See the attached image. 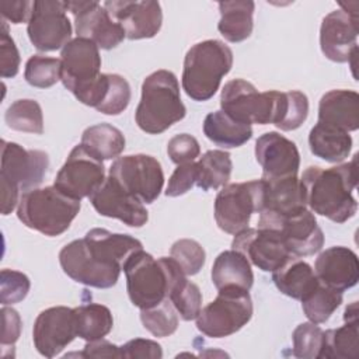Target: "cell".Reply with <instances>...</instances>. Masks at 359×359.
<instances>
[{
    "instance_id": "cell-1",
    "label": "cell",
    "mask_w": 359,
    "mask_h": 359,
    "mask_svg": "<svg viewBox=\"0 0 359 359\" xmlns=\"http://www.w3.org/2000/svg\"><path fill=\"white\" fill-rule=\"evenodd\" d=\"M356 157L331 168L311 165L303 171L300 182L311 212L334 223H345L355 216L358 202L352 192L358 181Z\"/></svg>"
},
{
    "instance_id": "cell-2",
    "label": "cell",
    "mask_w": 359,
    "mask_h": 359,
    "mask_svg": "<svg viewBox=\"0 0 359 359\" xmlns=\"http://www.w3.org/2000/svg\"><path fill=\"white\" fill-rule=\"evenodd\" d=\"M185 115L187 108L181 101L180 84L172 72L161 69L143 80L142 97L135 112V121L143 132L163 133Z\"/></svg>"
},
{
    "instance_id": "cell-3",
    "label": "cell",
    "mask_w": 359,
    "mask_h": 359,
    "mask_svg": "<svg viewBox=\"0 0 359 359\" xmlns=\"http://www.w3.org/2000/svg\"><path fill=\"white\" fill-rule=\"evenodd\" d=\"M233 52L219 39L195 43L187 52L182 69V88L195 101L210 100L222 79L231 70Z\"/></svg>"
},
{
    "instance_id": "cell-4",
    "label": "cell",
    "mask_w": 359,
    "mask_h": 359,
    "mask_svg": "<svg viewBox=\"0 0 359 359\" xmlns=\"http://www.w3.org/2000/svg\"><path fill=\"white\" fill-rule=\"evenodd\" d=\"M80 212V201L67 196L55 185L21 194L17 217L28 229L48 237L63 234Z\"/></svg>"
},
{
    "instance_id": "cell-5",
    "label": "cell",
    "mask_w": 359,
    "mask_h": 359,
    "mask_svg": "<svg viewBox=\"0 0 359 359\" xmlns=\"http://www.w3.org/2000/svg\"><path fill=\"white\" fill-rule=\"evenodd\" d=\"M122 271L126 276L128 296L133 306L143 310L168 299L170 279L163 257L156 259L142 248L128 258Z\"/></svg>"
},
{
    "instance_id": "cell-6",
    "label": "cell",
    "mask_w": 359,
    "mask_h": 359,
    "mask_svg": "<svg viewBox=\"0 0 359 359\" xmlns=\"http://www.w3.org/2000/svg\"><path fill=\"white\" fill-rule=\"evenodd\" d=\"M280 91L259 93L254 84L234 79L224 84L220 94V108L237 122L245 125L275 123Z\"/></svg>"
},
{
    "instance_id": "cell-7",
    "label": "cell",
    "mask_w": 359,
    "mask_h": 359,
    "mask_svg": "<svg viewBox=\"0 0 359 359\" xmlns=\"http://www.w3.org/2000/svg\"><path fill=\"white\" fill-rule=\"evenodd\" d=\"M264 180L226 184L215 199V220L220 230L237 234L248 227L252 213L264 208Z\"/></svg>"
},
{
    "instance_id": "cell-8",
    "label": "cell",
    "mask_w": 359,
    "mask_h": 359,
    "mask_svg": "<svg viewBox=\"0 0 359 359\" xmlns=\"http://www.w3.org/2000/svg\"><path fill=\"white\" fill-rule=\"evenodd\" d=\"M252 317V300L248 290L222 289L196 320V328L209 338H224L240 331Z\"/></svg>"
},
{
    "instance_id": "cell-9",
    "label": "cell",
    "mask_w": 359,
    "mask_h": 359,
    "mask_svg": "<svg viewBox=\"0 0 359 359\" xmlns=\"http://www.w3.org/2000/svg\"><path fill=\"white\" fill-rule=\"evenodd\" d=\"M63 86L86 105L87 98L101 76L100 48L87 38L76 36L60 52Z\"/></svg>"
},
{
    "instance_id": "cell-10",
    "label": "cell",
    "mask_w": 359,
    "mask_h": 359,
    "mask_svg": "<svg viewBox=\"0 0 359 359\" xmlns=\"http://www.w3.org/2000/svg\"><path fill=\"white\" fill-rule=\"evenodd\" d=\"M109 177L142 203H153L164 185L160 161L142 153L115 158L109 167Z\"/></svg>"
},
{
    "instance_id": "cell-11",
    "label": "cell",
    "mask_w": 359,
    "mask_h": 359,
    "mask_svg": "<svg viewBox=\"0 0 359 359\" xmlns=\"http://www.w3.org/2000/svg\"><path fill=\"white\" fill-rule=\"evenodd\" d=\"M258 227L279 231L293 257L313 255L318 252L324 244V233L314 213L307 208L283 216L261 212Z\"/></svg>"
},
{
    "instance_id": "cell-12",
    "label": "cell",
    "mask_w": 359,
    "mask_h": 359,
    "mask_svg": "<svg viewBox=\"0 0 359 359\" xmlns=\"http://www.w3.org/2000/svg\"><path fill=\"white\" fill-rule=\"evenodd\" d=\"M65 1L35 0L27 22V34L35 49L53 52L72 41V22L66 14Z\"/></svg>"
},
{
    "instance_id": "cell-13",
    "label": "cell",
    "mask_w": 359,
    "mask_h": 359,
    "mask_svg": "<svg viewBox=\"0 0 359 359\" xmlns=\"http://www.w3.org/2000/svg\"><path fill=\"white\" fill-rule=\"evenodd\" d=\"M105 181L101 160L90 154L81 144L72 149L65 164L56 174L53 185L70 198H90Z\"/></svg>"
},
{
    "instance_id": "cell-14",
    "label": "cell",
    "mask_w": 359,
    "mask_h": 359,
    "mask_svg": "<svg viewBox=\"0 0 359 359\" xmlns=\"http://www.w3.org/2000/svg\"><path fill=\"white\" fill-rule=\"evenodd\" d=\"M323 18L320 27V48L323 55L331 62L345 63L358 55V8L349 10L339 4Z\"/></svg>"
},
{
    "instance_id": "cell-15",
    "label": "cell",
    "mask_w": 359,
    "mask_h": 359,
    "mask_svg": "<svg viewBox=\"0 0 359 359\" xmlns=\"http://www.w3.org/2000/svg\"><path fill=\"white\" fill-rule=\"evenodd\" d=\"M49 167V157L42 150L25 149L14 142L1 140L0 180L27 192L38 188Z\"/></svg>"
},
{
    "instance_id": "cell-16",
    "label": "cell",
    "mask_w": 359,
    "mask_h": 359,
    "mask_svg": "<svg viewBox=\"0 0 359 359\" xmlns=\"http://www.w3.org/2000/svg\"><path fill=\"white\" fill-rule=\"evenodd\" d=\"M77 337L74 309L53 306L42 310L35 318L32 341L45 358L57 356Z\"/></svg>"
},
{
    "instance_id": "cell-17",
    "label": "cell",
    "mask_w": 359,
    "mask_h": 359,
    "mask_svg": "<svg viewBox=\"0 0 359 359\" xmlns=\"http://www.w3.org/2000/svg\"><path fill=\"white\" fill-rule=\"evenodd\" d=\"M231 248L264 272H273L292 257L279 231L264 227H247L234 234Z\"/></svg>"
},
{
    "instance_id": "cell-18",
    "label": "cell",
    "mask_w": 359,
    "mask_h": 359,
    "mask_svg": "<svg viewBox=\"0 0 359 359\" xmlns=\"http://www.w3.org/2000/svg\"><path fill=\"white\" fill-rule=\"evenodd\" d=\"M66 10L74 15L77 36L91 39L101 49L116 48L126 36L98 1H65Z\"/></svg>"
},
{
    "instance_id": "cell-19",
    "label": "cell",
    "mask_w": 359,
    "mask_h": 359,
    "mask_svg": "<svg viewBox=\"0 0 359 359\" xmlns=\"http://www.w3.org/2000/svg\"><path fill=\"white\" fill-rule=\"evenodd\" d=\"M59 262L63 272L74 282L97 289L115 286L121 275V271L109 268L94 258L84 238H77L66 244L59 252Z\"/></svg>"
},
{
    "instance_id": "cell-20",
    "label": "cell",
    "mask_w": 359,
    "mask_h": 359,
    "mask_svg": "<svg viewBox=\"0 0 359 359\" xmlns=\"http://www.w3.org/2000/svg\"><path fill=\"white\" fill-rule=\"evenodd\" d=\"M109 17L125 31L128 39H147L158 34L163 11L158 1L108 0L104 4Z\"/></svg>"
},
{
    "instance_id": "cell-21",
    "label": "cell",
    "mask_w": 359,
    "mask_h": 359,
    "mask_svg": "<svg viewBox=\"0 0 359 359\" xmlns=\"http://www.w3.org/2000/svg\"><path fill=\"white\" fill-rule=\"evenodd\" d=\"M90 202L98 215L118 219L129 227H142L149 220V212L144 205L137 198L128 194L109 175L90 196Z\"/></svg>"
},
{
    "instance_id": "cell-22",
    "label": "cell",
    "mask_w": 359,
    "mask_h": 359,
    "mask_svg": "<svg viewBox=\"0 0 359 359\" xmlns=\"http://www.w3.org/2000/svg\"><path fill=\"white\" fill-rule=\"evenodd\" d=\"M255 158L265 180L297 175L300 167L297 146L278 132H266L257 139Z\"/></svg>"
},
{
    "instance_id": "cell-23",
    "label": "cell",
    "mask_w": 359,
    "mask_h": 359,
    "mask_svg": "<svg viewBox=\"0 0 359 359\" xmlns=\"http://www.w3.org/2000/svg\"><path fill=\"white\" fill-rule=\"evenodd\" d=\"M314 273L323 285L339 292L348 290L359 280L358 255L344 245L330 247L318 254Z\"/></svg>"
},
{
    "instance_id": "cell-24",
    "label": "cell",
    "mask_w": 359,
    "mask_h": 359,
    "mask_svg": "<svg viewBox=\"0 0 359 359\" xmlns=\"http://www.w3.org/2000/svg\"><path fill=\"white\" fill-rule=\"evenodd\" d=\"M90 252L104 265L122 271L128 258L143 248L142 243L122 233H112L107 229H91L83 237Z\"/></svg>"
},
{
    "instance_id": "cell-25",
    "label": "cell",
    "mask_w": 359,
    "mask_h": 359,
    "mask_svg": "<svg viewBox=\"0 0 359 359\" xmlns=\"http://www.w3.org/2000/svg\"><path fill=\"white\" fill-rule=\"evenodd\" d=\"M318 122L344 132L359 128V94L352 90H331L318 104Z\"/></svg>"
},
{
    "instance_id": "cell-26",
    "label": "cell",
    "mask_w": 359,
    "mask_h": 359,
    "mask_svg": "<svg viewBox=\"0 0 359 359\" xmlns=\"http://www.w3.org/2000/svg\"><path fill=\"white\" fill-rule=\"evenodd\" d=\"M168 271V300L185 321L195 320L202 310V293L196 283L189 280L180 265L170 257H163Z\"/></svg>"
},
{
    "instance_id": "cell-27",
    "label": "cell",
    "mask_w": 359,
    "mask_h": 359,
    "mask_svg": "<svg viewBox=\"0 0 359 359\" xmlns=\"http://www.w3.org/2000/svg\"><path fill=\"white\" fill-rule=\"evenodd\" d=\"M264 180V208L261 212L272 215H290L306 209L303 185L297 175L275 180Z\"/></svg>"
},
{
    "instance_id": "cell-28",
    "label": "cell",
    "mask_w": 359,
    "mask_h": 359,
    "mask_svg": "<svg viewBox=\"0 0 359 359\" xmlns=\"http://www.w3.org/2000/svg\"><path fill=\"white\" fill-rule=\"evenodd\" d=\"M344 320V325L324 331L320 359H351L358 356V302L351 303L345 309Z\"/></svg>"
},
{
    "instance_id": "cell-29",
    "label": "cell",
    "mask_w": 359,
    "mask_h": 359,
    "mask_svg": "<svg viewBox=\"0 0 359 359\" xmlns=\"http://www.w3.org/2000/svg\"><path fill=\"white\" fill-rule=\"evenodd\" d=\"M212 282L217 290L243 289L250 290L254 283V273L250 261L236 250L220 252L212 266Z\"/></svg>"
},
{
    "instance_id": "cell-30",
    "label": "cell",
    "mask_w": 359,
    "mask_h": 359,
    "mask_svg": "<svg viewBox=\"0 0 359 359\" xmlns=\"http://www.w3.org/2000/svg\"><path fill=\"white\" fill-rule=\"evenodd\" d=\"M272 280L279 292L300 302L318 285L314 269L306 261L293 255L272 272Z\"/></svg>"
},
{
    "instance_id": "cell-31",
    "label": "cell",
    "mask_w": 359,
    "mask_h": 359,
    "mask_svg": "<svg viewBox=\"0 0 359 359\" xmlns=\"http://www.w3.org/2000/svg\"><path fill=\"white\" fill-rule=\"evenodd\" d=\"M220 20L217 29L222 36L233 43L245 41L254 28L255 3L251 0H231L220 1Z\"/></svg>"
},
{
    "instance_id": "cell-32",
    "label": "cell",
    "mask_w": 359,
    "mask_h": 359,
    "mask_svg": "<svg viewBox=\"0 0 359 359\" xmlns=\"http://www.w3.org/2000/svg\"><path fill=\"white\" fill-rule=\"evenodd\" d=\"M310 151L328 163H341L348 158L352 149L349 132H344L317 122L309 133Z\"/></svg>"
},
{
    "instance_id": "cell-33",
    "label": "cell",
    "mask_w": 359,
    "mask_h": 359,
    "mask_svg": "<svg viewBox=\"0 0 359 359\" xmlns=\"http://www.w3.org/2000/svg\"><path fill=\"white\" fill-rule=\"evenodd\" d=\"M203 133L216 146L234 149L247 143L252 136L251 125L234 121L222 109L210 112L203 121Z\"/></svg>"
},
{
    "instance_id": "cell-34",
    "label": "cell",
    "mask_w": 359,
    "mask_h": 359,
    "mask_svg": "<svg viewBox=\"0 0 359 359\" xmlns=\"http://www.w3.org/2000/svg\"><path fill=\"white\" fill-rule=\"evenodd\" d=\"M123 133L111 123H97L84 129L80 144L95 158L112 160L118 158L125 150Z\"/></svg>"
},
{
    "instance_id": "cell-35",
    "label": "cell",
    "mask_w": 359,
    "mask_h": 359,
    "mask_svg": "<svg viewBox=\"0 0 359 359\" xmlns=\"http://www.w3.org/2000/svg\"><path fill=\"white\" fill-rule=\"evenodd\" d=\"M231 157L224 150H208L196 161V187L215 191L224 187L231 175Z\"/></svg>"
},
{
    "instance_id": "cell-36",
    "label": "cell",
    "mask_w": 359,
    "mask_h": 359,
    "mask_svg": "<svg viewBox=\"0 0 359 359\" xmlns=\"http://www.w3.org/2000/svg\"><path fill=\"white\" fill-rule=\"evenodd\" d=\"M77 337L84 341H97L108 335L114 327L111 310L100 303H84L74 309Z\"/></svg>"
},
{
    "instance_id": "cell-37",
    "label": "cell",
    "mask_w": 359,
    "mask_h": 359,
    "mask_svg": "<svg viewBox=\"0 0 359 359\" xmlns=\"http://www.w3.org/2000/svg\"><path fill=\"white\" fill-rule=\"evenodd\" d=\"M7 126L13 130L41 135L43 132L42 108L35 100L24 98L14 101L4 114Z\"/></svg>"
},
{
    "instance_id": "cell-38",
    "label": "cell",
    "mask_w": 359,
    "mask_h": 359,
    "mask_svg": "<svg viewBox=\"0 0 359 359\" xmlns=\"http://www.w3.org/2000/svg\"><path fill=\"white\" fill-rule=\"evenodd\" d=\"M342 303V292L318 282L317 287L302 300V309L309 321L314 324L325 323Z\"/></svg>"
},
{
    "instance_id": "cell-39",
    "label": "cell",
    "mask_w": 359,
    "mask_h": 359,
    "mask_svg": "<svg viewBox=\"0 0 359 359\" xmlns=\"http://www.w3.org/2000/svg\"><path fill=\"white\" fill-rule=\"evenodd\" d=\"M140 321L151 335L158 338L168 337L178 328L177 310L168 299L154 307L140 310Z\"/></svg>"
},
{
    "instance_id": "cell-40",
    "label": "cell",
    "mask_w": 359,
    "mask_h": 359,
    "mask_svg": "<svg viewBox=\"0 0 359 359\" xmlns=\"http://www.w3.org/2000/svg\"><path fill=\"white\" fill-rule=\"evenodd\" d=\"M60 59L43 55H34L25 63L24 77L27 83L36 88H49L60 80Z\"/></svg>"
},
{
    "instance_id": "cell-41",
    "label": "cell",
    "mask_w": 359,
    "mask_h": 359,
    "mask_svg": "<svg viewBox=\"0 0 359 359\" xmlns=\"http://www.w3.org/2000/svg\"><path fill=\"white\" fill-rule=\"evenodd\" d=\"M130 97L132 91L128 80L121 74L107 73L105 90L95 109L105 115H119L128 108Z\"/></svg>"
},
{
    "instance_id": "cell-42",
    "label": "cell",
    "mask_w": 359,
    "mask_h": 359,
    "mask_svg": "<svg viewBox=\"0 0 359 359\" xmlns=\"http://www.w3.org/2000/svg\"><path fill=\"white\" fill-rule=\"evenodd\" d=\"M292 353L302 359H320L324 344V330L311 321L299 324L292 334Z\"/></svg>"
},
{
    "instance_id": "cell-43",
    "label": "cell",
    "mask_w": 359,
    "mask_h": 359,
    "mask_svg": "<svg viewBox=\"0 0 359 359\" xmlns=\"http://www.w3.org/2000/svg\"><path fill=\"white\" fill-rule=\"evenodd\" d=\"M170 257L180 265L187 276L196 275L203 268L206 261L203 247L191 238L177 240L170 248Z\"/></svg>"
},
{
    "instance_id": "cell-44",
    "label": "cell",
    "mask_w": 359,
    "mask_h": 359,
    "mask_svg": "<svg viewBox=\"0 0 359 359\" xmlns=\"http://www.w3.org/2000/svg\"><path fill=\"white\" fill-rule=\"evenodd\" d=\"M31 287L29 278L14 269H1L0 273V302L3 306L22 302Z\"/></svg>"
},
{
    "instance_id": "cell-45",
    "label": "cell",
    "mask_w": 359,
    "mask_h": 359,
    "mask_svg": "<svg viewBox=\"0 0 359 359\" xmlns=\"http://www.w3.org/2000/svg\"><path fill=\"white\" fill-rule=\"evenodd\" d=\"M167 154L171 158V161L177 165L192 163L199 157L201 146L194 136L188 133H180L168 140Z\"/></svg>"
},
{
    "instance_id": "cell-46",
    "label": "cell",
    "mask_w": 359,
    "mask_h": 359,
    "mask_svg": "<svg viewBox=\"0 0 359 359\" xmlns=\"http://www.w3.org/2000/svg\"><path fill=\"white\" fill-rule=\"evenodd\" d=\"M20 52L14 39L8 35V27L1 20V38H0V74L3 79L17 76L20 70Z\"/></svg>"
},
{
    "instance_id": "cell-47",
    "label": "cell",
    "mask_w": 359,
    "mask_h": 359,
    "mask_svg": "<svg viewBox=\"0 0 359 359\" xmlns=\"http://www.w3.org/2000/svg\"><path fill=\"white\" fill-rule=\"evenodd\" d=\"M195 184H196V161L180 164L171 174L164 194L171 198L181 196L188 191H191Z\"/></svg>"
},
{
    "instance_id": "cell-48",
    "label": "cell",
    "mask_w": 359,
    "mask_h": 359,
    "mask_svg": "<svg viewBox=\"0 0 359 359\" xmlns=\"http://www.w3.org/2000/svg\"><path fill=\"white\" fill-rule=\"evenodd\" d=\"M161 356H163L161 345L151 339L135 338L121 346V358H125V359H136V358L160 359Z\"/></svg>"
},
{
    "instance_id": "cell-49",
    "label": "cell",
    "mask_w": 359,
    "mask_h": 359,
    "mask_svg": "<svg viewBox=\"0 0 359 359\" xmlns=\"http://www.w3.org/2000/svg\"><path fill=\"white\" fill-rule=\"evenodd\" d=\"M1 348L6 346H14V344L18 341L22 321L17 310L13 307L3 306L1 307Z\"/></svg>"
},
{
    "instance_id": "cell-50",
    "label": "cell",
    "mask_w": 359,
    "mask_h": 359,
    "mask_svg": "<svg viewBox=\"0 0 359 359\" xmlns=\"http://www.w3.org/2000/svg\"><path fill=\"white\" fill-rule=\"evenodd\" d=\"M34 1L28 0H6L0 1V13L3 20L10 21L11 24L28 22L32 13Z\"/></svg>"
},
{
    "instance_id": "cell-51",
    "label": "cell",
    "mask_w": 359,
    "mask_h": 359,
    "mask_svg": "<svg viewBox=\"0 0 359 359\" xmlns=\"http://www.w3.org/2000/svg\"><path fill=\"white\" fill-rule=\"evenodd\" d=\"M83 358H121V346L105 341L104 338L97 341H88L83 348V352L79 353Z\"/></svg>"
}]
</instances>
